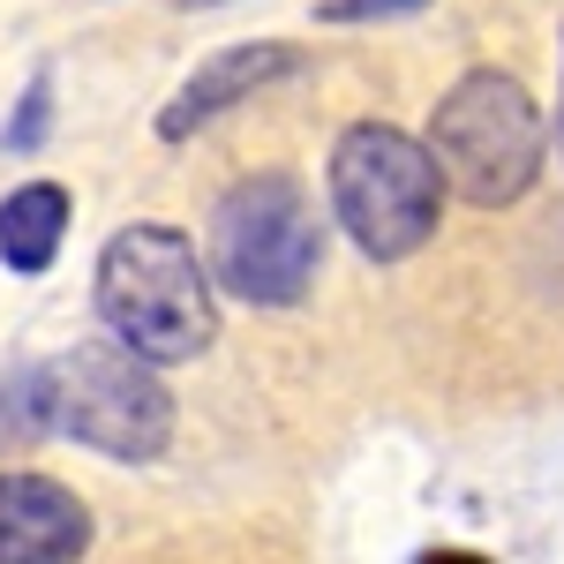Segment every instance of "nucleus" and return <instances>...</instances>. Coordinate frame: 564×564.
I'll use <instances>...</instances> for the list:
<instances>
[{"label":"nucleus","instance_id":"obj_1","mask_svg":"<svg viewBox=\"0 0 564 564\" xmlns=\"http://www.w3.org/2000/svg\"><path fill=\"white\" fill-rule=\"evenodd\" d=\"M98 316L151 369L196 361L218 339L212 271L196 263V241L174 226H121L98 249Z\"/></svg>","mask_w":564,"mask_h":564},{"label":"nucleus","instance_id":"obj_2","mask_svg":"<svg viewBox=\"0 0 564 564\" xmlns=\"http://www.w3.org/2000/svg\"><path fill=\"white\" fill-rule=\"evenodd\" d=\"M332 212L354 234V249L377 263H406L414 249H430L444 212V174L430 143H414L391 121H354L332 143Z\"/></svg>","mask_w":564,"mask_h":564},{"label":"nucleus","instance_id":"obj_3","mask_svg":"<svg viewBox=\"0 0 564 564\" xmlns=\"http://www.w3.org/2000/svg\"><path fill=\"white\" fill-rule=\"evenodd\" d=\"M430 159H436V174L452 181L467 204H481V212L520 204L527 188L542 181V113H534L527 84L520 76H497V68L459 76L436 98Z\"/></svg>","mask_w":564,"mask_h":564},{"label":"nucleus","instance_id":"obj_4","mask_svg":"<svg viewBox=\"0 0 564 564\" xmlns=\"http://www.w3.org/2000/svg\"><path fill=\"white\" fill-rule=\"evenodd\" d=\"M316 263H324V226L302 181L257 174L226 188V204L212 212V263H204L226 294H241L249 308H294Z\"/></svg>","mask_w":564,"mask_h":564},{"label":"nucleus","instance_id":"obj_5","mask_svg":"<svg viewBox=\"0 0 564 564\" xmlns=\"http://www.w3.org/2000/svg\"><path fill=\"white\" fill-rule=\"evenodd\" d=\"M45 414L61 436H76V444L121 459V467H143L174 444V391L121 339L53 354L45 361Z\"/></svg>","mask_w":564,"mask_h":564},{"label":"nucleus","instance_id":"obj_6","mask_svg":"<svg viewBox=\"0 0 564 564\" xmlns=\"http://www.w3.org/2000/svg\"><path fill=\"white\" fill-rule=\"evenodd\" d=\"M308 53L302 45H279V39H257V45H226V53H212L188 84L166 98V113H159V135L166 143H188L196 129H212V121H226L234 106H249L257 90L286 84V76H302Z\"/></svg>","mask_w":564,"mask_h":564},{"label":"nucleus","instance_id":"obj_7","mask_svg":"<svg viewBox=\"0 0 564 564\" xmlns=\"http://www.w3.org/2000/svg\"><path fill=\"white\" fill-rule=\"evenodd\" d=\"M90 550V512L53 475H0V564H76Z\"/></svg>","mask_w":564,"mask_h":564},{"label":"nucleus","instance_id":"obj_8","mask_svg":"<svg viewBox=\"0 0 564 564\" xmlns=\"http://www.w3.org/2000/svg\"><path fill=\"white\" fill-rule=\"evenodd\" d=\"M61 234H68V188L61 181H23L15 196H0V263L39 279L61 257Z\"/></svg>","mask_w":564,"mask_h":564},{"label":"nucleus","instance_id":"obj_9","mask_svg":"<svg viewBox=\"0 0 564 564\" xmlns=\"http://www.w3.org/2000/svg\"><path fill=\"white\" fill-rule=\"evenodd\" d=\"M39 436H53V414H45V361H15V369H0V459L31 452Z\"/></svg>","mask_w":564,"mask_h":564},{"label":"nucleus","instance_id":"obj_10","mask_svg":"<svg viewBox=\"0 0 564 564\" xmlns=\"http://www.w3.org/2000/svg\"><path fill=\"white\" fill-rule=\"evenodd\" d=\"M45 129H53V76H31V90H23V113L8 121V151H39Z\"/></svg>","mask_w":564,"mask_h":564},{"label":"nucleus","instance_id":"obj_11","mask_svg":"<svg viewBox=\"0 0 564 564\" xmlns=\"http://www.w3.org/2000/svg\"><path fill=\"white\" fill-rule=\"evenodd\" d=\"M430 0H324V23H391V15H422Z\"/></svg>","mask_w":564,"mask_h":564},{"label":"nucleus","instance_id":"obj_12","mask_svg":"<svg viewBox=\"0 0 564 564\" xmlns=\"http://www.w3.org/2000/svg\"><path fill=\"white\" fill-rule=\"evenodd\" d=\"M422 564H481V557H467V550H436V557H422Z\"/></svg>","mask_w":564,"mask_h":564},{"label":"nucleus","instance_id":"obj_13","mask_svg":"<svg viewBox=\"0 0 564 564\" xmlns=\"http://www.w3.org/2000/svg\"><path fill=\"white\" fill-rule=\"evenodd\" d=\"M174 8H218V0H174Z\"/></svg>","mask_w":564,"mask_h":564},{"label":"nucleus","instance_id":"obj_14","mask_svg":"<svg viewBox=\"0 0 564 564\" xmlns=\"http://www.w3.org/2000/svg\"><path fill=\"white\" fill-rule=\"evenodd\" d=\"M557 143H564V106H557Z\"/></svg>","mask_w":564,"mask_h":564}]
</instances>
